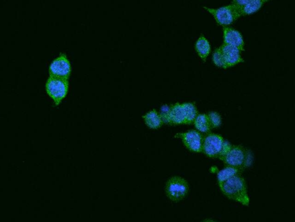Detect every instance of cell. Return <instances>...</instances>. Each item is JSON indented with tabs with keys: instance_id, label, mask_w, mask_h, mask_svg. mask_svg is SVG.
I'll list each match as a JSON object with an SVG mask.
<instances>
[{
	"instance_id": "obj_1",
	"label": "cell",
	"mask_w": 295,
	"mask_h": 222,
	"mask_svg": "<svg viewBox=\"0 0 295 222\" xmlns=\"http://www.w3.org/2000/svg\"><path fill=\"white\" fill-rule=\"evenodd\" d=\"M160 114L164 123L170 125H190L194 122L198 112L194 103H176L162 107Z\"/></svg>"
},
{
	"instance_id": "obj_2",
	"label": "cell",
	"mask_w": 295,
	"mask_h": 222,
	"mask_svg": "<svg viewBox=\"0 0 295 222\" xmlns=\"http://www.w3.org/2000/svg\"><path fill=\"white\" fill-rule=\"evenodd\" d=\"M218 185L222 192L230 200L240 202L245 206L249 205L250 198L246 182L240 174L226 179L219 183Z\"/></svg>"
},
{
	"instance_id": "obj_3",
	"label": "cell",
	"mask_w": 295,
	"mask_h": 222,
	"mask_svg": "<svg viewBox=\"0 0 295 222\" xmlns=\"http://www.w3.org/2000/svg\"><path fill=\"white\" fill-rule=\"evenodd\" d=\"M221 160L226 166L232 167L243 171L251 166L253 155L249 149L239 145H232Z\"/></svg>"
},
{
	"instance_id": "obj_4",
	"label": "cell",
	"mask_w": 295,
	"mask_h": 222,
	"mask_svg": "<svg viewBox=\"0 0 295 222\" xmlns=\"http://www.w3.org/2000/svg\"><path fill=\"white\" fill-rule=\"evenodd\" d=\"M230 146L220 135L209 133L203 137L202 152L208 157L221 160Z\"/></svg>"
},
{
	"instance_id": "obj_5",
	"label": "cell",
	"mask_w": 295,
	"mask_h": 222,
	"mask_svg": "<svg viewBox=\"0 0 295 222\" xmlns=\"http://www.w3.org/2000/svg\"><path fill=\"white\" fill-rule=\"evenodd\" d=\"M69 81L66 79L49 77L46 84L48 95L58 105L65 99L69 91Z\"/></svg>"
},
{
	"instance_id": "obj_6",
	"label": "cell",
	"mask_w": 295,
	"mask_h": 222,
	"mask_svg": "<svg viewBox=\"0 0 295 222\" xmlns=\"http://www.w3.org/2000/svg\"><path fill=\"white\" fill-rule=\"evenodd\" d=\"M165 191L170 200L179 202L186 197L189 191L188 183L180 176H173L166 183Z\"/></svg>"
},
{
	"instance_id": "obj_7",
	"label": "cell",
	"mask_w": 295,
	"mask_h": 222,
	"mask_svg": "<svg viewBox=\"0 0 295 222\" xmlns=\"http://www.w3.org/2000/svg\"><path fill=\"white\" fill-rule=\"evenodd\" d=\"M204 9L212 15L218 25L223 27L232 24L240 17L239 10L232 5L218 8L217 9L208 7H204Z\"/></svg>"
},
{
	"instance_id": "obj_8",
	"label": "cell",
	"mask_w": 295,
	"mask_h": 222,
	"mask_svg": "<svg viewBox=\"0 0 295 222\" xmlns=\"http://www.w3.org/2000/svg\"><path fill=\"white\" fill-rule=\"evenodd\" d=\"M50 77L66 79L69 80L72 73V67L69 59L66 54H60L50 64L49 67Z\"/></svg>"
},
{
	"instance_id": "obj_9",
	"label": "cell",
	"mask_w": 295,
	"mask_h": 222,
	"mask_svg": "<svg viewBox=\"0 0 295 222\" xmlns=\"http://www.w3.org/2000/svg\"><path fill=\"white\" fill-rule=\"evenodd\" d=\"M175 137L180 138L185 147L190 151L195 153L202 152L203 137L199 131L189 130L185 133H178Z\"/></svg>"
},
{
	"instance_id": "obj_10",
	"label": "cell",
	"mask_w": 295,
	"mask_h": 222,
	"mask_svg": "<svg viewBox=\"0 0 295 222\" xmlns=\"http://www.w3.org/2000/svg\"><path fill=\"white\" fill-rule=\"evenodd\" d=\"M220 48L228 69L244 62V59L240 55L241 51L238 48L224 44Z\"/></svg>"
},
{
	"instance_id": "obj_11",
	"label": "cell",
	"mask_w": 295,
	"mask_h": 222,
	"mask_svg": "<svg viewBox=\"0 0 295 222\" xmlns=\"http://www.w3.org/2000/svg\"><path fill=\"white\" fill-rule=\"evenodd\" d=\"M224 44L236 47L241 52L244 50V43L241 34L237 30L225 26L223 27Z\"/></svg>"
},
{
	"instance_id": "obj_12",
	"label": "cell",
	"mask_w": 295,
	"mask_h": 222,
	"mask_svg": "<svg viewBox=\"0 0 295 222\" xmlns=\"http://www.w3.org/2000/svg\"><path fill=\"white\" fill-rule=\"evenodd\" d=\"M142 118L146 125L151 129H160L164 124L160 114L155 110L147 112Z\"/></svg>"
},
{
	"instance_id": "obj_13",
	"label": "cell",
	"mask_w": 295,
	"mask_h": 222,
	"mask_svg": "<svg viewBox=\"0 0 295 222\" xmlns=\"http://www.w3.org/2000/svg\"><path fill=\"white\" fill-rule=\"evenodd\" d=\"M195 50L199 57L202 61L206 62L210 52V45L205 37H200L196 43Z\"/></svg>"
},
{
	"instance_id": "obj_14",
	"label": "cell",
	"mask_w": 295,
	"mask_h": 222,
	"mask_svg": "<svg viewBox=\"0 0 295 222\" xmlns=\"http://www.w3.org/2000/svg\"><path fill=\"white\" fill-rule=\"evenodd\" d=\"M270 1V0H251L246 5L241 8L240 10V16H247L254 14L262 9L264 4Z\"/></svg>"
},
{
	"instance_id": "obj_15",
	"label": "cell",
	"mask_w": 295,
	"mask_h": 222,
	"mask_svg": "<svg viewBox=\"0 0 295 222\" xmlns=\"http://www.w3.org/2000/svg\"><path fill=\"white\" fill-rule=\"evenodd\" d=\"M194 124L196 129L200 133H209L212 129L210 125L209 120L206 114H198L196 115L194 120Z\"/></svg>"
},
{
	"instance_id": "obj_16",
	"label": "cell",
	"mask_w": 295,
	"mask_h": 222,
	"mask_svg": "<svg viewBox=\"0 0 295 222\" xmlns=\"http://www.w3.org/2000/svg\"><path fill=\"white\" fill-rule=\"evenodd\" d=\"M240 171H242L239 170V169L226 166L224 168H223L222 170L218 171V173L217 179L218 184L225 181L226 179L232 178L234 176L240 174Z\"/></svg>"
},
{
	"instance_id": "obj_17",
	"label": "cell",
	"mask_w": 295,
	"mask_h": 222,
	"mask_svg": "<svg viewBox=\"0 0 295 222\" xmlns=\"http://www.w3.org/2000/svg\"><path fill=\"white\" fill-rule=\"evenodd\" d=\"M212 129L220 127L222 123L221 116L217 112L211 111L207 115Z\"/></svg>"
},
{
	"instance_id": "obj_18",
	"label": "cell",
	"mask_w": 295,
	"mask_h": 222,
	"mask_svg": "<svg viewBox=\"0 0 295 222\" xmlns=\"http://www.w3.org/2000/svg\"><path fill=\"white\" fill-rule=\"evenodd\" d=\"M213 62L215 66L222 68V69H228V67L226 65L224 58L220 50V48H217L215 50L213 55Z\"/></svg>"
},
{
	"instance_id": "obj_19",
	"label": "cell",
	"mask_w": 295,
	"mask_h": 222,
	"mask_svg": "<svg viewBox=\"0 0 295 222\" xmlns=\"http://www.w3.org/2000/svg\"><path fill=\"white\" fill-rule=\"evenodd\" d=\"M251 0H233L232 5L235 6L240 11L241 8L246 5Z\"/></svg>"
}]
</instances>
